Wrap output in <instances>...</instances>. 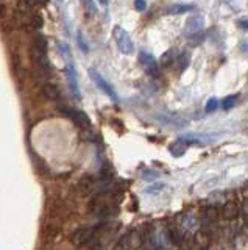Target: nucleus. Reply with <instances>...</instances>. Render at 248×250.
I'll list each match as a JSON object with an SVG mask.
<instances>
[{"mask_svg": "<svg viewBox=\"0 0 248 250\" xmlns=\"http://www.w3.org/2000/svg\"><path fill=\"white\" fill-rule=\"evenodd\" d=\"M113 38L122 53L130 55L134 52V44L131 41V36L128 35V31L125 28H122L120 25H115L113 28Z\"/></svg>", "mask_w": 248, "mask_h": 250, "instance_id": "obj_1", "label": "nucleus"}, {"mask_svg": "<svg viewBox=\"0 0 248 250\" xmlns=\"http://www.w3.org/2000/svg\"><path fill=\"white\" fill-rule=\"evenodd\" d=\"M89 77H91V80L94 82L95 84H97V88L100 89V91H103L108 97H110L111 100H114V102H117L119 100V96H117V92L114 91V88L113 86L108 83L105 78H103V75L98 72L97 69H94V67H91L89 69Z\"/></svg>", "mask_w": 248, "mask_h": 250, "instance_id": "obj_2", "label": "nucleus"}, {"mask_svg": "<svg viewBox=\"0 0 248 250\" xmlns=\"http://www.w3.org/2000/svg\"><path fill=\"white\" fill-rule=\"evenodd\" d=\"M58 109L71 117L72 122L76 125V127L84 128V130H86V128L89 130L91 128V119H89V116L84 113V111H81V109H75V108H69V106H58Z\"/></svg>", "mask_w": 248, "mask_h": 250, "instance_id": "obj_3", "label": "nucleus"}, {"mask_svg": "<svg viewBox=\"0 0 248 250\" xmlns=\"http://www.w3.org/2000/svg\"><path fill=\"white\" fill-rule=\"evenodd\" d=\"M137 58H139V64H141L145 69L147 74L152 75V77L158 75V72H159L158 61H156V58H154L152 53L141 50V52H139V55H137Z\"/></svg>", "mask_w": 248, "mask_h": 250, "instance_id": "obj_4", "label": "nucleus"}, {"mask_svg": "<svg viewBox=\"0 0 248 250\" xmlns=\"http://www.w3.org/2000/svg\"><path fill=\"white\" fill-rule=\"evenodd\" d=\"M97 233V229L95 227H81V229L76 230L74 234L71 241L74 242L75 246H84V244H89V242L94 239Z\"/></svg>", "mask_w": 248, "mask_h": 250, "instance_id": "obj_5", "label": "nucleus"}, {"mask_svg": "<svg viewBox=\"0 0 248 250\" xmlns=\"http://www.w3.org/2000/svg\"><path fill=\"white\" fill-rule=\"evenodd\" d=\"M142 244H144V236H141L139 231L133 230L120 239L119 249L120 250H134V249H139Z\"/></svg>", "mask_w": 248, "mask_h": 250, "instance_id": "obj_6", "label": "nucleus"}, {"mask_svg": "<svg viewBox=\"0 0 248 250\" xmlns=\"http://www.w3.org/2000/svg\"><path fill=\"white\" fill-rule=\"evenodd\" d=\"M209 244V234L205 231H198L193 236L186 241V249L188 250H205Z\"/></svg>", "mask_w": 248, "mask_h": 250, "instance_id": "obj_7", "label": "nucleus"}, {"mask_svg": "<svg viewBox=\"0 0 248 250\" xmlns=\"http://www.w3.org/2000/svg\"><path fill=\"white\" fill-rule=\"evenodd\" d=\"M66 82L71 92L76 99H80V88H78V78H76V70L72 64V61H69L66 64Z\"/></svg>", "mask_w": 248, "mask_h": 250, "instance_id": "obj_8", "label": "nucleus"}, {"mask_svg": "<svg viewBox=\"0 0 248 250\" xmlns=\"http://www.w3.org/2000/svg\"><path fill=\"white\" fill-rule=\"evenodd\" d=\"M205 27V19L203 16H191V18L186 21V28H184V33L188 36H192V35H198V31H201Z\"/></svg>", "mask_w": 248, "mask_h": 250, "instance_id": "obj_9", "label": "nucleus"}, {"mask_svg": "<svg viewBox=\"0 0 248 250\" xmlns=\"http://www.w3.org/2000/svg\"><path fill=\"white\" fill-rule=\"evenodd\" d=\"M240 213V208L236 202H227L225 205L220 208V217L225 219V221H234V219H237Z\"/></svg>", "mask_w": 248, "mask_h": 250, "instance_id": "obj_10", "label": "nucleus"}, {"mask_svg": "<svg viewBox=\"0 0 248 250\" xmlns=\"http://www.w3.org/2000/svg\"><path fill=\"white\" fill-rule=\"evenodd\" d=\"M219 217H220V209L214 205L205 207L201 209V219H203V222L206 224H214Z\"/></svg>", "mask_w": 248, "mask_h": 250, "instance_id": "obj_11", "label": "nucleus"}, {"mask_svg": "<svg viewBox=\"0 0 248 250\" xmlns=\"http://www.w3.org/2000/svg\"><path fill=\"white\" fill-rule=\"evenodd\" d=\"M42 96L47 99V100H52V102H58L61 100V91L58 89V86L55 84H45L42 88Z\"/></svg>", "mask_w": 248, "mask_h": 250, "instance_id": "obj_12", "label": "nucleus"}, {"mask_svg": "<svg viewBox=\"0 0 248 250\" xmlns=\"http://www.w3.org/2000/svg\"><path fill=\"white\" fill-rule=\"evenodd\" d=\"M188 143L183 139V138H180V139H176L175 143L170 146V153H172L173 156H181V155H184V152H186V148H188Z\"/></svg>", "mask_w": 248, "mask_h": 250, "instance_id": "obj_13", "label": "nucleus"}, {"mask_svg": "<svg viewBox=\"0 0 248 250\" xmlns=\"http://www.w3.org/2000/svg\"><path fill=\"white\" fill-rule=\"evenodd\" d=\"M47 49H49V42H47V39H45V36L36 35L33 39V50H38L41 53H47Z\"/></svg>", "mask_w": 248, "mask_h": 250, "instance_id": "obj_14", "label": "nucleus"}, {"mask_svg": "<svg viewBox=\"0 0 248 250\" xmlns=\"http://www.w3.org/2000/svg\"><path fill=\"white\" fill-rule=\"evenodd\" d=\"M178 57H180V55L176 53V50H173V49L167 50V52L161 57V66H170V64H175L176 60H178Z\"/></svg>", "mask_w": 248, "mask_h": 250, "instance_id": "obj_15", "label": "nucleus"}, {"mask_svg": "<svg viewBox=\"0 0 248 250\" xmlns=\"http://www.w3.org/2000/svg\"><path fill=\"white\" fill-rule=\"evenodd\" d=\"M175 66H178V72H184L186 69H188L189 66V55H186V53H181L180 57H178L176 62H175Z\"/></svg>", "mask_w": 248, "mask_h": 250, "instance_id": "obj_16", "label": "nucleus"}, {"mask_svg": "<svg viewBox=\"0 0 248 250\" xmlns=\"http://www.w3.org/2000/svg\"><path fill=\"white\" fill-rule=\"evenodd\" d=\"M237 102V94H231V96H227L223 100H222V108L225 111H229V109L236 105Z\"/></svg>", "mask_w": 248, "mask_h": 250, "instance_id": "obj_17", "label": "nucleus"}, {"mask_svg": "<svg viewBox=\"0 0 248 250\" xmlns=\"http://www.w3.org/2000/svg\"><path fill=\"white\" fill-rule=\"evenodd\" d=\"M57 45H58V49H59V53L67 58V62L71 61L72 60V53H71V49H69V45L66 42H61V41H58Z\"/></svg>", "mask_w": 248, "mask_h": 250, "instance_id": "obj_18", "label": "nucleus"}, {"mask_svg": "<svg viewBox=\"0 0 248 250\" xmlns=\"http://www.w3.org/2000/svg\"><path fill=\"white\" fill-rule=\"evenodd\" d=\"M30 23H32V28H42L44 25V21L41 18V14L39 13H36L32 16V19H30Z\"/></svg>", "mask_w": 248, "mask_h": 250, "instance_id": "obj_19", "label": "nucleus"}, {"mask_svg": "<svg viewBox=\"0 0 248 250\" xmlns=\"http://www.w3.org/2000/svg\"><path fill=\"white\" fill-rule=\"evenodd\" d=\"M188 10H193V5H175V6L170 8V11H169V13L181 14V13L188 11Z\"/></svg>", "mask_w": 248, "mask_h": 250, "instance_id": "obj_20", "label": "nucleus"}, {"mask_svg": "<svg viewBox=\"0 0 248 250\" xmlns=\"http://www.w3.org/2000/svg\"><path fill=\"white\" fill-rule=\"evenodd\" d=\"M217 106H219V100H217L215 97H211L208 102H206V106H205V111L206 113H212L217 109Z\"/></svg>", "mask_w": 248, "mask_h": 250, "instance_id": "obj_21", "label": "nucleus"}, {"mask_svg": "<svg viewBox=\"0 0 248 250\" xmlns=\"http://www.w3.org/2000/svg\"><path fill=\"white\" fill-rule=\"evenodd\" d=\"M76 41H78V45H80V49L83 50V52H86L88 53V44L83 41V36H81V31H78V35H76Z\"/></svg>", "mask_w": 248, "mask_h": 250, "instance_id": "obj_22", "label": "nucleus"}, {"mask_svg": "<svg viewBox=\"0 0 248 250\" xmlns=\"http://www.w3.org/2000/svg\"><path fill=\"white\" fill-rule=\"evenodd\" d=\"M134 10L139 11V13H142L147 10V2H144V0H137V2H134Z\"/></svg>", "mask_w": 248, "mask_h": 250, "instance_id": "obj_23", "label": "nucleus"}, {"mask_svg": "<svg viewBox=\"0 0 248 250\" xmlns=\"http://www.w3.org/2000/svg\"><path fill=\"white\" fill-rule=\"evenodd\" d=\"M158 174L154 170H144V174H142V178L144 180H153V178H156Z\"/></svg>", "mask_w": 248, "mask_h": 250, "instance_id": "obj_24", "label": "nucleus"}, {"mask_svg": "<svg viewBox=\"0 0 248 250\" xmlns=\"http://www.w3.org/2000/svg\"><path fill=\"white\" fill-rule=\"evenodd\" d=\"M242 211H244L245 216H248V199H245L244 203H242Z\"/></svg>", "mask_w": 248, "mask_h": 250, "instance_id": "obj_25", "label": "nucleus"}, {"mask_svg": "<svg viewBox=\"0 0 248 250\" xmlns=\"http://www.w3.org/2000/svg\"><path fill=\"white\" fill-rule=\"evenodd\" d=\"M239 27H240V28H245V30H248V21H245V19L239 21Z\"/></svg>", "mask_w": 248, "mask_h": 250, "instance_id": "obj_26", "label": "nucleus"}]
</instances>
